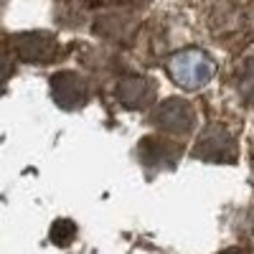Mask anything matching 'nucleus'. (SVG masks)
<instances>
[{
  "label": "nucleus",
  "instance_id": "obj_3",
  "mask_svg": "<svg viewBox=\"0 0 254 254\" xmlns=\"http://www.w3.org/2000/svg\"><path fill=\"white\" fill-rule=\"evenodd\" d=\"M153 125L168 135H188L196 127V110L186 99H165L153 112Z\"/></svg>",
  "mask_w": 254,
  "mask_h": 254
},
{
  "label": "nucleus",
  "instance_id": "obj_11",
  "mask_svg": "<svg viewBox=\"0 0 254 254\" xmlns=\"http://www.w3.org/2000/svg\"><path fill=\"white\" fill-rule=\"evenodd\" d=\"M221 254H247V252H242V249H226V252H221Z\"/></svg>",
  "mask_w": 254,
  "mask_h": 254
},
{
  "label": "nucleus",
  "instance_id": "obj_9",
  "mask_svg": "<svg viewBox=\"0 0 254 254\" xmlns=\"http://www.w3.org/2000/svg\"><path fill=\"white\" fill-rule=\"evenodd\" d=\"M74 237H76V226H74V221H69V219H59V221H54V226H51V242H54V244L66 247Z\"/></svg>",
  "mask_w": 254,
  "mask_h": 254
},
{
  "label": "nucleus",
  "instance_id": "obj_8",
  "mask_svg": "<svg viewBox=\"0 0 254 254\" xmlns=\"http://www.w3.org/2000/svg\"><path fill=\"white\" fill-rule=\"evenodd\" d=\"M237 87L242 92V97L247 102L254 104V59H247L242 66H239V74H237Z\"/></svg>",
  "mask_w": 254,
  "mask_h": 254
},
{
  "label": "nucleus",
  "instance_id": "obj_5",
  "mask_svg": "<svg viewBox=\"0 0 254 254\" xmlns=\"http://www.w3.org/2000/svg\"><path fill=\"white\" fill-rule=\"evenodd\" d=\"M117 99L127 110H145L155 102V84L145 76H125L117 84Z\"/></svg>",
  "mask_w": 254,
  "mask_h": 254
},
{
  "label": "nucleus",
  "instance_id": "obj_10",
  "mask_svg": "<svg viewBox=\"0 0 254 254\" xmlns=\"http://www.w3.org/2000/svg\"><path fill=\"white\" fill-rule=\"evenodd\" d=\"M10 71H13V66H10V59H8L5 54H0V81H5V79L10 76Z\"/></svg>",
  "mask_w": 254,
  "mask_h": 254
},
{
  "label": "nucleus",
  "instance_id": "obj_1",
  "mask_svg": "<svg viewBox=\"0 0 254 254\" xmlns=\"http://www.w3.org/2000/svg\"><path fill=\"white\" fill-rule=\"evenodd\" d=\"M216 71V64L206 51L201 49H186V51H178L171 61H168V74L171 79L183 89H201L211 81Z\"/></svg>",
  "mask_w": 254,
  "mask_h": 254
},
{
  "label": "nucleus",
  "instance_id": "obj_2",
  "mask_svg": "<svg viewBox=\"0 0 254 254\" xmlns=\"http://www.w3.org/2000/svg\"><path fill=\"white\" fill-rule=\"evenodd\" d=\"M193 155L206 163H234L237 160V140L221 125H211L198 135Z\"/></svg>",
  "mask_w": 254,
  "mask_h": 254
},
{
  "label": "nucleus",
  "instance_id": "obj_7",
  "mask_svg": "<svg viewBox=\"0 0 254 254\" xmlns=\"http://www.w3.org/2000/svg\"><path fill=\"white\" fill-rule=\"evenodd\" d=\"M137 155L147 168H171L178 160V150L173 142L160 137H145L137 145Z\"/></svg>",
  "mask_w": 254,
  "mask_h": 254
},
{
  "label": "nucleus",
  "instance_id": "obj_4",
  "mask_svg": "<svg viewBox=\"0 0 254 254\" xmlns=\"http://www.w3.org/2000/svg\"><path fill=\"white\" fill-rule=\"evenodd\" d=\"M51 97L64 110H79L89 99L87 81L74 71H59L51 76Z\"/></svg>",
  "mask_w": 254,
  "mask_h": 254
},
{
  "label": "nucleus",
  "instance_id": "obj_6",
  "mask_svg": "<svg viewBox=\"0 0 254 254\" xmlns=\"http://www.w3.org/2000/svg\"><path fill=\"white\" fill-rule=\"evenodd\" d=\"M13 44L23 61L44 64L56 56V41L49 33H23V36H15Z\"/></svg>",
  "mask_w": 254,
  "mask_h": 254
}]
</instances>
